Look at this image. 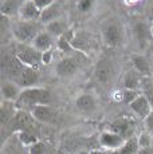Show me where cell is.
Instances as JSON below:
<instances>
[{"label": "cell", "instance_id": "cell-17", "mask_svg": "<svg viewBox=\"0 0 153 154\" xmlns=\"http://www.w3.org/2000/svg\"><path fill=\"white\" fill-rule=\"evenodd\" d=\"M132 62H133L134 70L140 74L142 78L151 75V66H149L148 60L141 55H133L132 56Z\"/></svg>", "mask_w": 153, "mask_h": 154}, {"label": "cell", "instance_id": "cell-37", "mask_svg": "<svg viewBox=\"0 0 153 154\" xmlns=\"http://www.w3.org/2000/svg\"><path fill=\"white\" fill-rule=\"evenodd\" d=\"M151 34H152V36H153V23H152V26H151Z\"/></svg>", "mask_w": 153, "mask_h": 154}, {"label": "cell", "instance_id": "cell-4", "mask_svg": "<svg viewBox=\"0 0 153 154\" xmlns=\"http://www.w3.org/2000/svg\"><path fill=\"white\" fill-rule=\"evenodd\" d=\"M134 130H136V123H134V121L132 118H128V117L118 118V119H116L110 125V131L118 134L125 141L133 138Z\"/></svg>", "mask_w": 153, "mask_h": 154}, {"label": "cell", "instance_id": "cell-33", "mask_svg": "<svg viewBox=\"0 0 153 154\" xmlns=\"http://www.w3.org/2000/svg\"><path fill=\"white\" fill-rule=\"evenodd\" d=\"M145 126H146V130H148L149 135H153V111L148 115V118L145 119Z\"/></svg>", "mask_w": 153, "mask_h": 154}, {"label": "cell", "instance_id": "cell-11", "mask_svg": "<svg viewBox=\"0 0 153 154\" xmlns=\"http://www.w3.org/2000/svg\"><path fill=\"white\" fill-rule=\"evenodd\" d=\"M20 87L24 88H32L35 85L39 82V72L34 67H24L23 72L16 79Z\"/></svg>", "mask_w": 153, "mask_h": 154}, {"label": "cell", "instance_id": "cell-27", "mask_svg": "<svg viewBox=\"0 0 153 154\" xmlns=\"http://www.w3.org/2000/svg\"><path fill=\"white\" fill-rule=\"evenodd\" d=\"M133 29H134V34H136L137 39L141 40V42H144L148 38L149 32H151V29L148 28V26L144 22H136L133 26Z\"/></svg>", "mask_w": 153, "mask_h": 154}, {"label": "cell", "instance_id": "cell-22", "mask_svg": "<svg viewBox=\"0 0 153 154\" xmlns=\"http://www.w3.org/2000/svg\"><path fill=\"white\" fill-rule=\"evenodd\" d=\"M59 5L58 4H52L50 5L48 8H46V10H43L42 12H40V17L39 19L42 20L43 23H51L54 22V20H58V17H59Z\"/></svg>", "mask_w": 153, "mask_h": 154}, {"label": "cell", "instance_id": "cell-13", "mask_svg": "<svg viewBox=\"0 0 153 154\" xmlns=\"http://www.w3.org/2000/svg\"><path fill=\"white\" fill-rule=\"evenodd\" d=\"M78 71V62L74 58H64L57 64V74L59 76H71Z\"/></svg>", "mask_w": 153, "mask_h": 154}, {"label": "cell", "instance_id": "cell-15", "mask_svg": "<svg viewBox=\"0 0 153 154\" xmlns=\"http://www.w3.org/2000/svg\"><path fill=\"white\" fill-rule=\"evenodd\" d=\"M51 46H52V38L51 34H48V32H39V35L34 40V47L42 54L48 52Z\"/></svg>", "mask_w": 153, "mask_h": 154}, {"label": "cell", "instance_id": "cell-19", "mask_svg": "<svg viewBox=\"0 0 153 154\" xmlns=\"http://www.w3.org/2000/svg\"><path fill=\"white\" fill-rule=\"evenodd\" d=\"M75 106H76V109H79L81 111L89 112L95 109V100H94V98L90 94H82V95H79L78 98H76Z\"/></svg>", "mask_w": 153, "mask_h": 154}, {"label": "cell", "instance_id": "cell-10", "mask_svg": "<svg viewBox=\"0 0 153 154\" xmlns=\"http://www.w3.org/2000/svg\"><path fill=\"white\" fill-rule=\"evenodd\" d=\"M104 39L108 46L116 47L122 42V29L116 23H110L104 29Z\"/></svg>", "mask_w": 153, "mask_h": 154}, {"label": "cell", "instance_id": "cell-36", "mask_svg": "<svg viewBox=\"0 0 153 154\" xmlns=\"http://www.w3.org/2000/svg\"><path fill=\"white\" fill-rule=\"evenodd\" d=\"M126 2H128L129 4H130V3H136V2H138V0H126Z\"/></svg>", "mask_w": 153, "mask_h": 154}, {"label": "cell", "instance_id": "cell-16", "mask_svg": "<svg viewBox=\"0 0 153 154\" xmlns=\"http://www.w3.org/2000/svg\"><path fill=\"white\" fill-rule=\"evenodd\" d=\"M40 12H42V11L35 5L34 0H28V2H26L24 4L20 7V15H22V17H24V19H27V20L40 17Z\"/></svg>", "mask_w": 153, "mask_h": 154}, {"label": "cell", "instance_id": "cell-2", "mask_svg": "<svg viewBox=\"0 0 153 154\" xmlns=\"http://www.w3.org/2000/svg\"><path fill=\"white\" fill-rule=\"evenodd\" d=\"M12 34L20 44H28L39 35V26L32 20H22L14 24Z\"/></svg>", "mask_w": 153, "mask_h": 154}, {"label": "cell", "instance_id": "cell-28", "mask_svg": "<svg viewBox=\"0 0 153 154\" xmlns=\"http://www.w3.org/2000/svg\"><path fill=\"white\" fill-rule=\"evenodd\" d=\"M30 154H51V149L47 143L39 141L30 147Z\"/></svg>", "mask_w": 153, "mask_h": 154}, {"label": "cell", "instance_id": "cell-29", "mask_svg": "<svg viewBox=\"0 0 153 154\" xmlns=\"http://www.w3.org/2000/svg\"><path fill=\"white\" fill-rule=\"evenodd\" d=\"M138 95L140 94L137 93V90H125L122 93V102H125L126 105H130Z\"/></svg>", "mask_w": 153, "mask_h": 154}, {"label": "cell", "instance_id": "cell-34", "mask_svg": "<svg viewBox=\"0 0 153 154\" xmlns=\"http://www.w3.org/2000/svg\"><path fill=\"white\" fill-rule=\"evenodd\" d=\"M75 154H90V152H86V150H82V152H76Z\"/></svg>", "mask_w": 153, "mask_h": 154}, {"label": "cell", "instance_id": "cell-32", "mask_svg": "<svg viewBox=\"0 0 153 154\" xmlns=\"http://www.w3.org/2000/svg\"><path fill=\"white\" fill-rule=\"evenodd\" d=\"M34 3L40 11L46 10V8H48L50 5H52V0H34Z\"/></svg>", "mask_w": 153, "mask_h": 154}, {"label": "cell", "instance_id": "cell-18", "mask_svg": "<svg viewBox=\"0 0 153 154\" xmlns=\"http://www.w3.org/2000/svg\"><path fill=\"white\" fill-rule=\"evenodd\" d=\"M142 82V76L137 72L136 70H130L126 72L125 78H123V86L125 90H137L138 86Z\"/></svg>", "mask_w": 153, "mask_h": 154}, {"label": "cell", "instance_id": "cell-35", "mask_svg": "<svg viewBox=\"0 0 153 154\" xmlns=\"http://www.w3.org/2000/svg\"><path fill=\"white\" fill-rule=\"evenodd\" d=\"M90 154H102L99 150H93V152H90Z\"/></svg>", "mask_w": 153, "mask_h": 154}, {"label": "cell", "instance_id": "cell-24", "mask_svg": "<svg viewBox=\"0 0 153 154\" xmlns=\"http://www.w3.org/2000/svg\"><path fill=\"white\" fill-rule=\"evenodd\" d=\"M118 150L121 154H138V152H140V142H138V138L133 137V138H130V140H126Z\"/></svg>", "mask_w": 153, "mask_h": 154}, {"label": "cell", "instance_id": "cell-12", "mask_svg": "<svg viewBox=\"0 0 153 154\" xmlns=\"http://www.w3.org/2000/svg\"><path fill=\"white\" fill-rule=\"evenodd\" d=\"M123 142H125V140L113 131H105V133H102L101 137H99V143H101V146L106 147V149H110V150L120 149L123 145Z\"/></svg>", "mask_w": 153, "mask_h": 154}, {"label": "cell", "instance_id": "cell-3", "mask_svg": "<svg viewBox=\"0 0 153 154\" xmlns=\"http://www.w3.org/2000/svg\"><path fill=\"white\" fill-rule=\"evenodd\" d=\"M14 55L17 58V60L26 67H36L40 62H43V54L38 51L35 47H31L28 44H17Z\"/></svg>", "mask_w": 153, "mask_h": 154}, {"label": "cell", "instance_id": "cell-9", "mask_svg": "<svg viewBox=\"0 0 153 154\" xmlns=\"http://www.w3.org/2000/svg\"><path fill=\"white\" fill-rule=\"evenodd\" d=\"M129 107H130V110L133 111L134 114L138 115V117L144 121H145L146 118H148V115L153 111L149 100L146 99L145 95H142V94H140V95H138L137 98L129 105Z\"/></svg>", "mask_w": 153, "mask_h": 154}, {"label": "cell", "instance_id": "cell-5", "mask_svg": "<svg viewBox=\"0 0 153 154\" xmlns=\"http://www.w3.org/2000/svg\"><path fill=\"white\" fill-rule=\"evenodd\" d=\"M24 64H22L17 58L12 54H4L2 56V70L4 74H7L10 78L17 79L20 76V74L24 70Z\"/></svg>", "mask_w": 153, "mask_h": 154}, {"label": "cell", "instance_id": "cell-26", "mask_svg": "<svg viewBox=\"0 0 153 154\" xmlns=\"http://www.w3.org/2000/svg\"><path fill=\"white\" fill-rule=\"evenodd\" d=\"M17 10L20 11L17 0H4L2 4V15H5V16H11L17 12Z\"/></svg>", "mask_w": 153, "mask_h": 154}, {"label": "cell", "instance_id": "cell-38", "mask_svg": "<svg viewBox=\"0 0 153 154\" xmlns=\"http://www.w3.org/2000/svg\"><path fill=\"white\" fill-rule=\"evenodd\" d=\"M148 2H149V3H153V0H148Z\"/></svg>", "mask_w": 153, "mask_h": 154}, {"label": "cell", "instance_id": "cell-7", "mask_svg": "<svg viewBox=\"0 0 153 154\" xmlns=\"http://www.w3.org/2000/svg\"><path fill=\"white\" fill-rule=\"evenodd\" d=\"M31 114L35 121H39L42 123H54L58 118V114L51 106L48 105H39L31 109Z\"/></svg>", "mask_w": 153, "mask_h": 154}, {"label": "cell", "instance_id": "cell-31", "mask_svg": "<svg viewBox=\"0 0 153 154\" xmlns=\"http://www.w3.org/2000/svg\"><path fill=\"white\" fill-rule=\"evenodd\" d=\"M93 7V0H79L78 2V10L81 12H87Z\"/></svg>", "mask_w": 153, "mask_h": 154}, {"label": "cell", "instance_id": "cell-21", "mask_svg": "<svg viewBox=\"0 0 153 154\" xmlns=\"http://www.w3.org/2000/svg\"><path fill=\"white\" fill-rule=\"evenodd\" d=\"M17 138H19L20 143L24 145V146H28V147H31L32 145H35L36 142H39V138H38L36 133H35L32 129L19 131L17 133Z\"/></svg>", "mask_w": 153, "mask_h": 154}, {"label": "cell", "instance_id": "cell-20", "mask_svg": "<svg viewBox=\"0 0 153 154\" xmlns=\"http://www.w3.org/2000/svg\"><path fill=\"white\" fill-rule=\"evenodd\" d=\"M16 110L14 109L12 102H3L2 109H0V121H2V125L3 126H7L11 123L12 121L14 115H15Z\"/></svg>", "mask_w": 153, "mask_h": 154}, {"label": "cell", "instance_id": "cell-8", "mask_svg": "<svg viewBox=\"0 0 153 154\" xmlns=\"http://www.w3.org/2000/svg\"><path fill=\"white\" fill-rule=\"evenodd\" d=\"M94 76H95V81H98L101 85H108L111 81V76H113L111 62L109 59L99 60L95 67V71H94Z\"/></svg>", "mask_w": 153, "mask_h": 154}, {"label": "cell", "instance_id": "cell-1", "mask_svg": "<svg viewBox=\"0 0 153 154\" xmlns=\"http://www.w3.org/2000/svg\"><path fill=\"white\" fill-rule=\"evenodd\" d=\"M51 102V93L46 88H26L22 91L19 99H17V106H28L30 109L39 105H48Z\"/></svg>", "mask_w": 153, "mask_h": 154}, {"label": "cell", "instance_id": "cell-6", "mask_svg": "<svg viewBox=\"0 0 153 154\" xmlns=\"http://www.w3.org/2000/svg\"><path fill=\"white\" fill-rule=\"evenodd\" d=\"M35 123V118L32 117L31 111H26V110H16L15 115H14L12 121L10 123V127L14 130L15 133L23 131V130H28L32 129Z\"/></svg>", "mask_w": 153, "mask_h": 154}, {"label": "cell", "instance_id": "cell-25", "mask_svg": "<svg viewBox=\"0 0 153 154\" xmlns=\"http://www.w3.org/2000/svg\"><path fill=\"white\" fill-rule=\"evenodd\" d=\"M141 88H142V95H145V98L149 100V103H151V106L153 109V79L151 76L142 78Z\"/></svg>", "mask_w": 153, "mask_h": 154}, {"label": "cell", "instance_id": "cell-30", "mask_svg": "<svg viewBox=\"0 0 153 154\" xmlns=\"http://www.w3.org/2000/svg\"><path fill=\"white\" fill-rule=\"evenodd\" d=\"M11 28L10 20H8V16L5 15H2V19H0V34H2V38L7 34V31Z\"/></svg>", "mask_w": 153, "mask_h": 154}, {"label": "cell", "instance_id": "cell-14", "mask_svg": "<svg viewBox=\"0 0 153 154\" xmlns=\"http://www.w3.org/2000/svg\"><path fill=\"white\" fill-rule=\"evenodd\" d=\"M20 90L19 87L14 83V82H4L2 85V95H3V99L5 102H17L20 97Z\"/></svg>", "mask_w": 153, "mask_h": 154}, {"label": "cell", "instance_id": "cell-23", "mask_svg": "<svg viewBox=\"0 0 153 154\" xmlns=\"http://www.w3.org/2000/svg\"><path fill=\"white\" fill-rule=\"evenodd\" d=\"M47 32L51 35H54V36H59L62 38L63 35L67 34V24L64 22H62V20H54V22L48 23L47 24Z\"/></svg>", "mask_w": 153, "mask_h": 154}]
</instances>
